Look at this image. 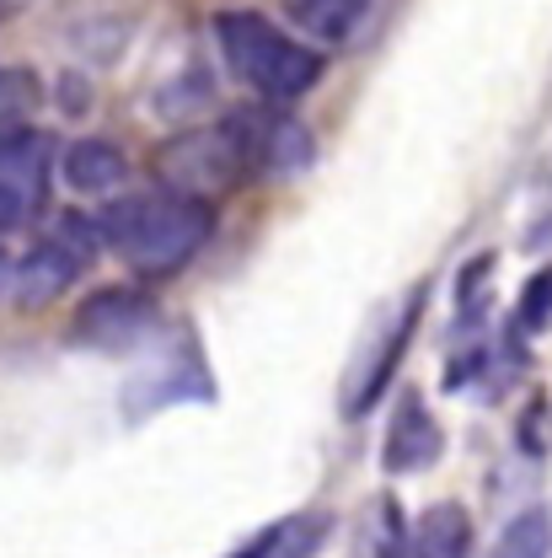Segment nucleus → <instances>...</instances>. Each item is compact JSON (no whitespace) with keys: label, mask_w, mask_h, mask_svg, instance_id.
<instances>
[{"label":"nucleus","mask_w":552,"mask_h":558,"mask_svg":"<svg viewBox=\"0 0 552 558\" xmlns=\"http://www.w3.org/2000/svg\"><path fill=\"white\" fill-rule=\"evenodd\" d=\"M97 236L135 275H177L209 236V205L177 189L130 194L97 215Z\"/></svg>","instance_id":"obj_1"},{"label":"nucleus","mask_w":552,"mask_h":558,"mask_svg":"<svg viewBox=\"0 0 552 558\" xmlns=\"http://www.w3.org/2000/svg\"><path fill=\"white\" fill-rule=\"evenodd\" d=\"M214 44L225 54L231 75L242 86H253L263 102H300L317 81H322V54L306 49L300 38H290L258 11H220L214 16Z\"/></svg>","instance_id":"obj_2"},{"label":"nucleus","mask_w":552,"mask_h":558,"mask_svg":"<svg viewBox=\"0 0 552 558\" xmlns=\"http://www.w3.org/2000/svg\"><path fill=\"white\" fill-rule=\"evenodd\" d=\"M156 172L167 178V189L177 194H225L236 189L242 178L258 172V150H253V124L247 119H231V124H214V130H194V135H177L161 156H156Z\"/></svg>","instance_id":"obj_3"},{"label":"nucleus","mask_w":552,"mask_h":558,"mask_svg":"<svg viewBox=\"0 0 552 558\" xmlns=\"http://www.w3.org/2000/svg\"><path fill=\"white\" fill-rule=\"evenodd\" d=\"M97 215H65V226L54 231V236H44V242H33L27 253H22V264L11 269V295H16V306H27V312H38V306H49V301H60L75 275L86 269V258L97 253Z\"/></svg>","instance_id":"obj_4"},{"label":"nucleus","mask_w":552,"mask_h":558,"mask_svg":"<svg viewBox=\"0 0 552 558\" xmlns=\"http://www.w3.org/2000/svg\"><path fill=\"white\" fill-rule=\"evenodd\" d=\"M161 328L156 301L135 290V284H108L91 290L75 317H70V344L91 349V354H130V349L150 344V333Z\"/></svg>","instance_id":"obj_5"},{"label":"nucleus","mask_w":552,"mask_h":558,"mask_svg":"<svg viewBox=\"0 0 552 558\" xmlns=\"http://www.w3.org/2000/svg\"><path fill=\"white\" fill-rule=\"evenodd\" d=\"M199 398H209V371H205V360L194 354V344L183 339L177 349H161V360L130 381L124 409H130V418H145V414H156V409L199 403Z\"/></svg>","instance_id":"obj_6"},{"label":"nucleus","mask_w":552,"mask_h":558,"mask_svg":"<svg viewBox=\"0 0 552 558\" xmlns=\"http://www.w3.org/2000/svg\"><path fill=\"white\" fill-rule=\"evenodd\" d=\"M440 451H445L440 424H434V414L424 409V398L408 392V398L397 403L392 424H387L381 468H387V473H418V468H434V462H440Z\"/></svg>","instance_id":"obj_7"},{"label":"nucleus","mask_w":552,"mask_h":558,"mask_svg":"<svg viewBox=\"0 0 552 558\" xmlns=\"http://www.w3.org/2000/svg\"><path fill=\"white\" fill-rule=\"evenodd\" d=\"M418 317H424V290H418L414 301L392 317V328L381 333V344H376L381 354H370V360H365V371L348 381V398H344V414L348 418H359L370 403H376V398H381V387H387V381H392V371L403 365V349H408V339H414Z\"/></svg>","instance_id":"obj_8"},{"label":"nucleus","mask_w":552,"mask_h":558,"mask_svg":"<svg viewBox=\"0 0 552 558\" xmlns=\"http://www.w3.org/2000/svg\"><path fill=\"white\" fill-rule=\"evenodd\" d=\"M124 172H130L124 150L113 140H97V135L65 145V156H60V178L75 194H113L124 183Z\"/></svg>","instance_id":"obj_9"},{"label":"nucleus","mask_w":552,"mask_h":558,"mask_svg":"<svg viewBox=\"0 0 552 558\" xmlns=\"http://www.w3.org/2000/svg\"><path fill=\"white\" fill-rule=\"evenodd\" d=\"M408 558H473V515L462 505H429L414 526V554Z\"/></svg>","instance_id":"obj_10"},{"label":"nucleus","mask_w":552,"mask_h":558,"mask_svg":"<svg viewBox=\"0 0 552 558\" xmlns=\"http://www.w3.org/2000/svg\"><path fill=\"white\" fill-rule=\"evenodd\" d=\"M365 5L370 0H284V16L300 33H311L317 44H344L348 33L359 27Z\"/></svg>","instance_id":"obj_11"},{"label":"nucleus","mask_w":552,"mask_h":558,"mask_svg":"<svg viewBox=\"0 0 552 558\" xmlns=\"http://www.w3.org/2000/svg\"><path fill=\"white\" fill-rule=\"evenodd\" d=\"M488 558H552V510L548 505L520 510V515L499 532V543H493Z\"/></svg>","instance_id":"obj_12"},{"label":"nucleus","mask_w":552,"mask_h":558,"mask_svg":"<svg viewBox=\"0 0 552 558\" xmlns=\"http://www.w3.org/2000/svg\"><path fill=\"white\" fill-rule=\"evenodd\" d=\"M515 323L526 333H548L552 328V264H542L537 275L520 284V301H515Z\"/></svg>","instance_id":"obj_13"},{"label":"nucleus","mask_w":552,"mask_h":558,"mask_svg":"<svg viewBox=\"0 0 552 558\" xmlns=\"http://www.w3.org/2000/svg\"><path fill=\"white\" fill-rule=\"evenodd\" d=\"M322 532H328V521L295 515V521H284V532H279V543L269 548V558H311L322 548Z\"/></svg>","instance_id":"obj_14"},{"label":"nucleus","mask_w":552,"mask_h":558,"mask_svg":"<svg viewBox=\"0 0 552 558\" xmlns=\"http://www.w3.org/2000/svg\"><path fill=\"white\" fill-rule=\"evenodd\" d=\"M38 189H27V183H16V178H5L0 172V231H11V226H22L33 209H38Z\"/></svg>","instance_id":"obj_15"},{"label":"nucleus","mask_w":552,"mask_h":558,"mask_svg":"<svg viewBox=\"0 0 552 558\" xmlns=\"http://www.w3.org/2000/svg\"><path fill=\"white\" fill-rule=\"evenodd\" d=\"M279 532H284V521H274V526H263L253 543H242V548H231L225 558H269V548L279 543Z\"/></svg>","instance_id":"obj_16"},{"label":"nucleus","mask_w":552,"mask_h":558,"mask_svg":"<svg viewBox=\"0 0 552 558\" xmlns=\"http://www.w3.org/2000/svg\"><path fill=\"white\" fill-rule=\"evenodd\" d=\"M16 102H22V81L0 70V124H5V119L16 113Z\"/></svg>","instance_id":"obj_17"},{"label":"nucleus","mask_w":552,"mask_h":558,"mask_svg":"<svg viewBox=\"0 0 552 558\" xmlns=\"http://www.w3.org/2000/svg\"><path fill=\"white\" fill-rule=\"evenodd\" d=\"M381 558H408L397 548V526H387V548H381Z\"/></svg>","instance_id":"obj_18"}]
</instances>
